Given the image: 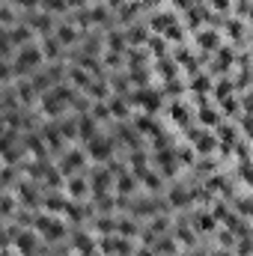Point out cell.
Listing matches in <instances>:
<instances>
[{
	"mask_svg": "<svg viewBox=\"0 0 253 256\" xmlns=\"http://www.w3.org/2000/svg\"><path fill=\"white\" fill-rule=\"evenodd\" d=\"M68 102H74V90L54 84L48 92H42V114L45 116H60L66 108H68Z\"/></svg>",
	"mask_w": 253,
	"mask_h": 256,
	"instance_id": "obj_1",
	"label": "cell"
},
{
	"mask_svg": "<svg viewBox=\"0 0 253 256\" xmlns=\"http://www.w3.org/2000/svg\"><path fill=\"white\" fill-rule=\"evenodd\" d=\"M42 48L39 45H24V48H18V57L12 60V68H15V74H30L33 68H39L42 66Z\"/></svg>",
	"mask_w": 253,
	"mask_h": 256,
	"instance_id": "obj_2",
	"label": "cell"
},
{
	"mask_svg": "<svg viewBox=\"0 0 253 256\" xmlns=\"http://www.w3.org/2000/svg\"><path fill=\"white\" fill-rule=\"evenodd\" d=\"M33 226L39 230V236H42L45 242H60V238H66V224L60 220V218L36 214V218H33Z\"/></svg>",
	"mask_w": 253,
	"mask_h": 256,
	"instance_id": "obj_3",
	"label": "cell"
},
{
	"mask_svg": "<svg viewBox=\"0 0 253 256\" xmlns=\"http://www.w3.org/2000/svg\"><path fill=\"white\" fill-rule=\"evenodd\" d=\"M12 236H15V248H18V254L21 256H36V248H39V236L33 232V230H12Z\"/></svg>",
	"mask_w": 253,
	"mask_h": 256,
	"instance_id": "obj_4",
	"label": "cell"
},
{
	"mask_svg": "<svg viewBox=\"0 0 253 256\" xmlns=\"http://www.w3.org/2000/svg\"><path fill=\"white\" fill-rule=\"evenodd\" d=\"M60 167H63V173H80L84 167H86V155L84 152H78V149H72V152H66L63 161H60Z\"/></svg>",
	"mask_w": 253,
	"mask_h": 256,
	"instance_id": "obj_5",
	"label": "cell"
},
{
	"mask_svg": "<svg viewBox=\"0 0 253 256\" xmlns=\"http://www.w3.org/2000/svg\"><path fill=\"white\" fill-rule=\"evenodd\" d=\"M66 194H68V200H80L86 194V176L84 173H72L66 179Z\"/></svg>",
	"mask_w": 253,
	"mask_h": 256,
	"instance_id": "obj_6",
	"label": "cell"
},
{
	"mask_svg": "<svg viewBox=\"0 0 253 256\" xmlns=\"http://www.w3.org/2000/svg\"><path fill=\"white\" fill-rule=\"evenodd\" d=\"M90 158L92 161H108L110 158V143L102 140V137H92L90 140Z\"/></svg>",
	"mask_w": 253,
	"mask_h": 256,
	"instance_id": "obj_7",
	"label": "cell"
},
{
	"mask_svg": "<svg viewBox=\"0 0 253 256\" xmlns=\"http://www.w3.org/2000/svg\"><path fill=\"white\" fill-rule=\"evenodd\" d=\"M30 36H33V30H30L27 24H18V27H12V30H9V42H12L15 48L30 45Z\"/></svg>",
	"mask_w": 253,
	"mask_h": 256,
	"instance_id": "obj_8",
	"label": "cell"
},
{
	"mask_svg": "<svg viewBox=\"0 0 253 256\" xmlns=\"http://www.w3.org/2000/svg\"><path fill=\"white\" fill-rule=\"evenodd\" d=\"M68 80H72V90H86V86L92 84L90 72H84L80 66H72V68H68Z\"/></svg>",
	"mask_w": 253,
	"mask_h": 256,
	"instance_id": "obj_9",
	"label": "cell"
},
{
	"mask_svg": "<svg viewBox=\"0 0 253 256\" xmlns=\"http://www.w3.org/2000/svg\"><path fill=\"white\" fill-rule=\"evenodd\" d=\"M72 244H74V250L80 256H96V242H92L90 236H84V232H74Z\"/></svg>",
	"mask_w": 253,
	"mask_h": 256,
	"instance_id": "obj_10",
	"label": "cell"
},
{
	"mask_svg": "<svg viewBox=\"0 0 253 256\" xmlns=\"http://www.w3.org/2000/svg\"><path fill=\"white\" fill-rule=\"evenodd\" d=\"M27 27L30 30H42L45 36H51V15H27Z\"/></svg>",
	"mask_w": 253,
	"mask_h": 256,
	"instance_id": "obj_11",
	"label": "cell"
},
{
	"mask_svg": "<svg viewBox=\"0 0 253 256\" xmlns=\"http://www.w3.org/2000/svg\"><path fill=\"white\" fill-rule=\"evenodd\" d=\"M48 212H54V214H66V208H68V202H66L60 194H48V200L42 202Z\"/></svg>",
	"mask_w": 253,
	"mask_h": 256,
	"instance_id": "obj_12",
	"label": "cell"
},
{
	"mask_svg": "<svg viewBox=\"0 0 253 256\" xmlns=\"http://www.w3.org/2000/svg\"><path fill=\"white\" fill-rule=\"evenodd\" d=\"M54 39H57L60 45H72V42L78 39V30H74L72 24H60V27H57V33H54Z\"/></svg>",
	"mask_w": 253,
	"mask_h": 256,
	"instance_id": "obj_13",
	"label": "cell"
},
{
	"mask_svg": "<svg viewBox=\"0 0 253 256\" xmlns=\"http://www.w3.org/2000/svg\"><path fill=\"white\" fill-rule=\"evenodd\" d=\"M60 51H63V45H60L54 36H45V45H42V57H51V60H57V57H60Z\"/></svg>",
	"mask_w": 253,
	"mask_h": 256,
	"instance_id": "obj_14",
	"label": "cell"
},
{
	"mask_svg": "<svg viewBox=\"0 0 253 256\" xmlns=\"http://www.w3.org/2000/svg\"><path fill=\"white\" fill-rule=\"evenodd\" d=\"M78 128H80L78 134H80L84 140H92V137H96V120H92V116H80V120H78Z\"/></svg>",
	"mask_w": 253,
	"mask_h": 256,
	"instance_id": "obj_15",
	"label": "cell"
},
{
	"mask_svg": "<svg viewBox=\"0 0 253 256\" xmlns=\"http://www.w3.org/2000/svg\"><path fill=\"white\" fill-rule=\"evenodd\" d=\"M15 98H21L24 104H30L33 98H36V90H33V84L30 80H18V96Z\"/></svg>",
	"mask_w": 253,
	"mask_h": 256,
	"instance_id": "obj_16",
	"label": "cell"
},
{
	"mask_svg": "<svg viewBox=\"0 0 253 256\" xmlns=\"http://www.w3.org/2000/svg\"><path fill=\"white\" fill-rule=\"evenodd\" d=\"M18 194H21V202H24V206H36V200H39L36 188H33V185H27V182H24V185H18Z\"/></svg>",
	"mask_w": 253,
	"mask_h": 256,
	"instance_id": "obj_17",
	"label": "cell"
},
{
	"mask_svg": "<svg viewBox=\"0 0 253 256\" xmlns=\"http://www.w3.org/2000/svg\"><path fill=\"white\" fill-rule=\"evenodd\" d=\"M86 92L96 96V98H104V96H108V84H104V80H92V84L86 86Z\"/></svg>",
	"mask_w": 253,
	"mask_h": 256,
	"instance_id": "obj_18",
	"label": "cell"
},
{
	"mask_svg": "<svg viewBox=\"0 0 253 256\" xmlns=\"http://www.w3.org/2000/svg\"><path fill=\"white\" fill-rule=\"evenodd\" d=\"M9 214H15V200L12 196H0V218H9Z\"/></svg>",
	"mask_w": 253,
	"mask_h": 256,
	"instance_id": "obj_19",
	"label": "cell"
},
{
	"mask_svg": "<svg viewBox=\"0 0 253 256\" xmlns=\"http://www.w3.org/2000/svg\"><path fill=\"white\" fill-rule=\"evenodd\" d=\"M108 110H110L114 116H126V114H128V108H126V102H122V98H114V102L108 104Z\"/></svg>",
	"mask_w": 253,
	"mask_h": 256,
	"instance_id": "obj_20",
	"label": "cell"
},
{
	"mask_svg": "<svg viewBox=\"0 0 253 256\" xmlns=\"http://www.w3.org/2000/svg\"><path fill=\"white\" fill-rule=\"evenodd\" d=\"M116 188H120L122 194H128L131 188H134V179H131L128 173H120V176H116Z\"/></svg>",
	"mask_w": 253,
	"mask_h": 256,
	"instance_id": "obj_21",
	"label": "cell"
},
{
	"mask_svg": "<svg viewBox=\"0 0 253 256\" xmlns=\"http://www.w3.org/2000/svg\"><path fill=\"white\" fill-rule=\"evenodd\" d=\"M12 78H15V68H12V63L0 60V80H3V84H9Z\"/></svg>",
	"mask_w": 253,
	"mask_h": 256,
	"instance_id": "obj_22",
	"label": "cell"
},
{
	"mask_svg": "<svg viewBox=\"0 0 253 256\" xmlns=\"http://www.w3.org/2000/svg\"><path fill=\"white\" fill-rule=\"evenodd\" d=\"M42 6H45L48 12H66V9H68L66 0H42Z\"/></svg>",
	"mask_w": 253,
	"mask_h": 256,
	"instance_id": "obj_23",
	"label": "cell"
},
{
	"mask_svg": "<svg viewBox=\"0 0 253 256\" xmlns=\"http://www.w3.org/2000/svg\"><path fill=\"white\" fill-rule=\"evenodd\" d=\"M45 185H48V188H57V185H60V173L48 167V170H45Z\"/></svg>",
	"mask_w": 253,
	"mask_h": 256,
	"instance_id": "obj_24",
	"label": "cell"
},
{
	"mask_svg": "<svg viewBox=\"0 0 253 256\" xmlns=\"http://www.w3.org/2000/svg\"><path fill=\"white\" fill-rule=\"evenodd\" d=\"M90 21H108V9H104V6H96V9L90 12Z\"/></svg>",
	"mask_w": 253,
	"mask_h": 256,
	"instance_id": "obj_25",
	"label": "cell"
},
{
	"mask_svg": "<svg viewBox=\"0 0 253 256\" xmlns=\"http://www.w3.org/2000/svg\"><path fill=\"white\" fill-rule=\"evenodd\" d=\"M90 116H92V120H104V116H110V110H108V104H96Z\"/></svg>",
	"mask_w": 253,
	"mask_h": 256,
	"instance_id": "obj_26",
	"label": "cell"
},
{
	"mask_svg": "<svg viewBox=\"0 0 253 256\" xmlns=\"http://www.w3.org/2000/svg\"><path fill=\"white\" fill-rule=\"evenodd\" d=\"M92 188H96V191H104V188H108V173H96Z\"/></svg>",
	"mask_w": 253,
	"mask_h": 256,
	"instance_id": "obj_27",
	"label": "cell"
},
{
	"mask_svg": "<svg viewBox=\"0 0 253 256\" xmlns=\"http://www.w3.org/2000/svg\"><path fill=\"white\" fill-rule=\"evenodd\" d=\"M170 202H173V206H179V202L185 206V202H188V194H185V191H179V188H176V191L170 194Z\"/></svg>",
	"mask_w": 253,
	"mask_h": 256,
	"instance_id": "obj_28",
	"label": "cell"
},
{
	"mask_svg": "<svg viewBox=\"0 0 253 256\" xmlns=\"http://www.w3.org/2000/svg\"><path fill=\"white\" fill-rule=\"evenodd\" d=\"M120 224H122V226H116V230H120L122 236H131V232H137V224H131V220H120Z\"/></svg>",
	"mask_w": 253,
	"mask_h": 256,
	"instance_id": "obj_29",
	"label": "cell"
},
{
	"mask_svg": "<svg viewBox=\"0 0 253 256\" xmlns=\"http://www.w3.org/2000/svg\"><path fill=\"white\" fill-rule=\"evenodd\" d=\"M0 185H3V188H6V185H12V170H9V167L0 173Z\"/></svg>",
	"mask_w": 253,
	"mask_h": 256,
	"instance_id": "obj_30",
	"label": "cell"
},
{
	"mask_svg": "<svg viewBox=\"0 0 253 256\" xmlns=\"http://www.w3.org/2000/svg\"><path fill=\"white\" fill-rule=\"evenodd\" d=\"M110 45L120 51V48H122V36H120V33H114V36H110Z\"/></svg>",
	"mask_w": 253,
	"mask_h": 256,
	"instance_id": "obj_31",
	"label": "cell"
},
{
	"mask_svg": "<svg viewBox=\"0 0 253 256\" xmlns=\"http://www.w3.org/2000/svg\"><path fill=\"white\" fill-rule=\"evenodd\" d=\"M18 6H24V9H33V6H39V0H15Z\"/></svg>",
	"mask_w": 253,
	"mask_h": 256,
	"instance_id": "obj_32",
	"label": "cell"
},
{
	"mask_svg": "<svg viewBox=\"0 0 253 256\" xmlns=\"http://www.w3.org/2000/svg\"><path fill=\"white\" fill-rule=\"evenodd\" d=\"M6 244H9V232H3V230H0V248H6Z\"/></svg>",
	"mask_w": 253,
	"mask_h": 256,
	"instance_id": "obj_33",
	"label": "cell"
},
{
	"mask_svg": "<svg viewBox=\"0 0 253 256\" xmlns=\"http://www.w3.org/2000/svg\"><path fill=\"white\" fill-rule=\"evenodd\" d=\"M137 256H152V250H146V248H143V250H140Z\"/></svg>",
	"mask_w": 253,
	"mask_h": 256,
	"instance_id": "obj_34",
	"label": "cell"
},
{
	"mask_svg": "<svg viewBox=\"0 0 253 256\" xmlns=\"http://www.w3.org/2000/svg\"><path fill=\"white\" fill-rule=\"evenodd\" d=\"M3 126H6V120H3V116H0V128H3Z\"/></svg>",
	"mask_w": 253,
	"mask_h": 256,
	"instance_id": "obj_35",
	"label": "cell"
},
{
	"mask_svg": "<svg viewBox=\"0 0 253 256\" xmlns=\"http://www.w3.org/2000/svg\"><path fill=\"white\" fill-rule=\"evenodd\" d=\"M110 3H114V6H116V3H120V0H110Z\"/></svg>",
	"mask_w": 253,
	"mask_h": 256,
	"instance_id": "obj_36",
	"label": "cell"
},
{
	"mask_svg": "<svg viewBox=\"0 0 253 256\" xmlns=\"http://www.w3.org/2000/svg\"><path fill=\"white\" fill-rule=\"evenodd\" d=\"M3 256H6V254H3Z\"/></svg>",
	"mask_w": 253,
	"mask_h": 256,
	"instance_id": "obj_37",
	"label": "cell"
}]
</instances>
